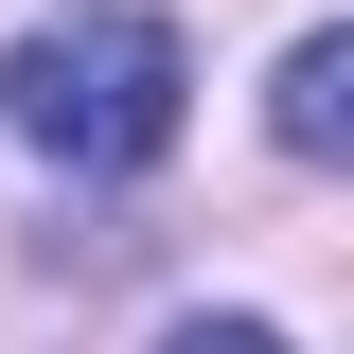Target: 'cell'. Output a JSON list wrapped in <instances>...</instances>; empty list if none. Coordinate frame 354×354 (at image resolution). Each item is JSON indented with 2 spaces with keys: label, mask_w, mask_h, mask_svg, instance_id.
<instances>
[{
  "label": "cell",
  "mask_w": 354,
  "mask_h": 354,
  "mask_svg": "<svg viewBox=\"0 0 354 354\" xmlns=\"http://www.w3.org/2000/svg\"><path fill=\"white\" fill-rule=\"evenodd\" d=\"M177 106H195V53H177V18H142V0H71V18H36V36L0 53V124L36 142L53 177L177 160Z\"/></svg>",
  "instance_id": "1"
},
{
  "label": "cell",
  "mask_w": 354,
  "mask_h": 354,
  "mask_svg": "<svg viewBox=\"0 0 354 354\" xmlns=\"http://www.w3.org/2000/svg\"><path fill=\"white\" fill-rule=\"evenodd\" d=\"M160 354H283V337H266V319H177Z\"/></svg>",
  "instance_id": "3"
},
{
  "label": "cell",
  "mask_w": 354,
  "mask_h": 354,
  "mask_svg": "<svg viewBox=\"0 0 354 354\" xmlns=\"http://www.w3.org/2000/svg\"><path fill=\"white\" fill-rule=\"evenodd\" d=\"M266 142H283V160H337V142H354V36H337V18L283 36V71H266Z\"/></svg>",
  "instance_id": "2"
}]
</instances>
